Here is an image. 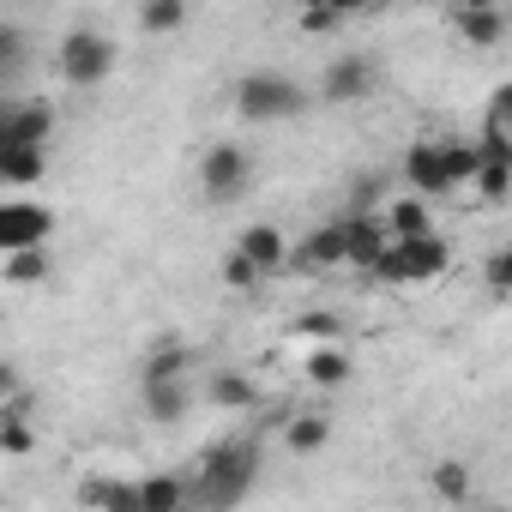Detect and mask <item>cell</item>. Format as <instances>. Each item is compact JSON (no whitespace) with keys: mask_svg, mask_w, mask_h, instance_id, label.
Returning <instances> with one entry per match:
<instances>
[{"mask_svg":"<svg viewBox=\"0 0 512 512\" xmlns=\"http://www.w3.org/2000/svg\"><path fill=\"white\" fill-rule=\"evenodd\" d=\"M488 121H494V127H506V133H512V79H506V85H500V91H494V103H488Z\"/></svg>","mask_w":512,"mask_h":512,"instance_id":"obj_33","label":"cell"},{"mask_svg":"<svg viewBox=\"0 0 512 512\" xmlns=\"http://www.w3.org/2000/svg\"><path fill=\"white\" fill-rule=\"evenodd\" d=\"M380 223H386V235H392V241H422V235H434V211H428L416 193H404V199H386Z\"/></svg>","mask_w":512,"mask_h":512,"instance_id":"obj_16","label":"cell"},{"mask_svg":"<svg viewBox=\"0 0 512 512\" xmlns=\"http://www.w3.org/2000/svg\"><path fill=\"white\" fill-rule=\"evenodd\" d=\"M49 133H55V109L49 103H7L0 109V151H49Z\"/></svg>","mask_w":512,"mask_h":512,"instance_id":"obj_8","label":"cell"},{"mask_svg":"<svg viewBox=\"0 0 512 512\" xmlns=\"http://www.w3.org/2000/svg\"><path fill=\"white\" fill-rule=\"evenodd\" d=\"M205 398H211L217 410H253V404H260V386H253L247 374H211Z\"/></svg>","mask_w":512,"mask_h":512,"instance_id":"obj_24","label":"cell"},{"mask_svg":"<svg viewBox=\"0 0 512 512\" xmlns=\"http://www.w3.org/2000/svg\"><path fill=\"white\" fill-rule=\"evenodd\" d=\"M187 500H193L187 476H175V470L139 476V512H187Z\"/></svg>","mask_w":512,"mask_h":512,"instance_id":"obj_17","label":"cell"},{"mask_svg":"<svg viewBox=\"0 0 512 512\" xmlns=\"http://www.w3.org/2000/svg\"><path fill=\"white\" fill-rule=\"evenodd\" d=\"M55 67H61V79H67L73 91H97V85L115 73V37H103V31H91V25H79V31H67V37H61Z\"/></svg>","mask_w":512,"mask_h":512,"instance_id":"obj_3","label":"cell"},{"mask_svg":"<svg viewBox=\"0 0 512 512\" xmlns=\"http://www.w3.org/2000/svg\"><path fill=\"white\" fill-rule=\"evenodd\" d=\"M139 386H193V350H187V344H175V338H163V344L145 356Z\"/></svg>","mask_w":512,"mask_h":512,"instance_id":"obj_13","label":"cell"},{"mask_svg":"<svg viewBox=\"0 0 512 512\" xmlns=\"http://www.w3.org/2000/svg\"><path fill=\"white\" fill-rule=\"evenodd\" d=\"M0 446H7L13 458H25V452L37 446L31 416H25V398H7V410H0Z\"/></svg>","mask_w":512,"mask_h":512,"instance_id":"obj_25","label":"cell"},{"mask_svg":"<svg viewBox=\"0 0 512 512\" xmlns=\"http://www.w3.org/2000/svg\"><path fill=\"white\" fill-rule=\"evenodd\" d=\"M404 181H410V193L416 199H440V193H458V181H452V169H446V151H440V139H416L410 151H404Z\"/></svg>","mask_w":512,"mask_h":512,"instance_id":"obj_10","label":"cell"},{"mask_svg":"<svg viewBox=\"0 0 512 512\" xmlns=\"http://www.w3.org/2000/svg\"><path fill=\"white\" fill-rule=\"evenodd\" d=\"M302 380H308V386H320V392H338V386L350 380V356H344V344L308 350V362H302Z\"/></svg>","mask_w":512,"mask_h":512,"instance_id":"obj_19","label":"cell"},{"mask_svg":"<svg viewBox=\"0 0 512 512\" xmlns=\"http://www.w3.org/2000/svg\"><path fill=\"white\" fill-rule=\"evenodd\" d=\"M0 181H7L13 193L49 181V151H37V145H25V151H0Z\"/></svg>","mask_w":512,"mask_h":512,"instance_id":"obj_18","label":"cell"},{"mask_svg":"<svg viewBox=\"0 0 512 512\" xmlns=\"http://www.w3.org/2000/svg\"><path fill=\"white\" fill-rule=\"evenodd\" d=\"M374 61L368 55H338V61H326V73H320V103H362V97H374Z\"/></svg>","mask_w":512,"mask_h":512,"instance_id":"obj_9","label":"cell"},{"mask_svg":"<svg viewBox=\"0 0 512 512\" xmlns=\"http://www.w3.org/2000/svg\"><path fill=\"white\" fill-rule=\"evenodd\" d=\"M49 272H55V260H49V247H37V253H7V260H0V278H7V290L43 284Z\"/></svg>","mask_w":512,"mask_h":512,"instance_id":"obj_23","label":"cell"},{"mask_svg":"<svg viewBox=\"0 0 512 512\" xmlns=\"http://www.w3.org/2000/svg\"><path fill=\"white\" fill-rule=\"evenodd\" d=\"M482 284H488L494 296H512V241H506L500 253H488V266H482Z\"/></svg>","mask_w":512,"mask_h":512,"instance_id":"obj_32","label":"cell"},{"mask_svg":"<svg viewBox=\"0 0 512 512\" xmlns=\"http://www.w3.org/2000/svg\"><path fill=\"white\" fill-rule=\"evenodd\" d=\"M253 476H260V440H223V446H211V452L199 458V470H193V500H205V506L223 512V506L247 500Z\"/></svg>","mask_w":512,"mask_h":512,"instance_id":"obj_1","label":"cell"},{"mask_svg":"<svg viewBox=\"0 0 512 512\" xmlns=\"http://www.w3.org/2000/svg\"><path fill=\"white\" fill-rule=\"evenodd\" d=\"M296 260L302 266H350V223L344 217H332V223H320V229H308L302 241H296Z\"/></svg>","mask_w":512,"mask_h":512,"instance_id":"obj_12","label":"cell"},{"mask_svg":"<svg viewBox=\"0 0 512 512\" xmlns=\"http://www.w3.org/2000/svg\"><path fill=\"white\" fill-rule=\"evenodd\" d=\"M326 440H332V416H326V410H302V416L284 422V446L302 452V458H308V452H326Z\"/></svg>","mask_w":512,"mask_h":512,"instance_id":"obj_20","label":"cell"},{"mask_svg":"<svg viewBox=\"0 0 512 512\" xmlns=\"http://www.w3.org/2000/svg\"><path fill=\"white\" fill-rule=\"evenodd\" d=\"M229 97H235L241 121H290V115L308 109V91L290 73H241Z\"/></svg>","mask_w":512,"mask_h":512,"instance_id":"obj_2","label":"cell"},{"mask_svg":"<svg viewBox=\"0 0 512 512\" xmlns=\"http://www.w3.org/2000/svg\"><path fill=\"white\" fill-rule=\"evenodd\" d=\"M187 25V7L181 0H151V7H139V31L145 37H169V31H181Z\"/></svg>","mask_w":512,"mask_h":512,"instance_id":"obj_27","label":"cell"},{"mask_svg":"<svg viewBox=\"0 0 512 512\" xmlns=\"http://www.w3.org/2000/svg\"><path fill=\"white\" fill-rule=\"evenodd\" d=\"M139 404L151 422H181L193 404V386H139Z\"/></svg>","mask_w":512,"mask_h":512,"instance_id":"obj_22","label":"cell"},{"mask_svg":"<svg viewBox=\"0 0 512 512\" xmlns=\"http://www.w3.org/2000/svg\"><path fill=\"white\" fill-rule=\"evenodd\" d=\"M452 272V247L440 235H422V241H392V253L374 266V278L386 284H434Z\"/></svg>","mask_w":512,"mask_h":512,"instance_id":"obj_4","label":"cell"},{"mask_svg":"<svg viewBox=\"0 0 512 512\" xmlns=\"http://www.w3.org/2000/svg\"><path fill=\"white\" fill-rule=\"evenodd\" d=\"M79 506L85 512H139V482H127V476H85L79 482Z\"/></svg>","mask_w":512,"mask_h":512,"instance_id":"obj_14","label":"cell"},{"mask_svg":"<svg viewBox=\"0 0 512 512\" xmlns=\"http://www.w3.org/2000/svg\"><path fill=\"white\" fill-rule=\"evenodd\" d=\"M49 235H55V211H49V205L19 199V193L0 205V260H7V253H37V247H49Z\"/></svg>","mask_w":512,"mask_h":512,"instance_id":"obj_6","label":"cell"},{"mask_svg":"<svg viewBox=\"0 0 512 512\" xmlns=\"http://www.w3.org/2000/svg\"><path fill=\"white\" fill-rule=\"evenodd\" d=\"M470 464L464 458H434L428 464V488H434V500H446V506H464L470 500Z\"/></svg>","mask_w":512,"mask_h":512,"instance_id":"obj_21","label":"cell"},{"mask_svg":"<svg viewBox=\"0 0 512 512\" xmlns=\"http://www.w3.org/2000/svg\"><path fill=\"white\" fill-rule=\"evenodd\" d=\"M446 25L458 31L464 49H494L512 31V13L494 7V0H464V7H446Z\"/></svg>","mask_w":512,"mask_h":512,"instance_id":"obj_7","label":"cell"},{"mask_svg":"<svg viewBox=\"0 0 512 512\" xmlns=\"http://www.w3.org/2000/svg\"><path fill=\"white\" fill-rule=\"evenodd\" d=\"M470 187H476L488 205H506V199H512V163H482Z\"/></svg>","mask_w":512,"mask_h":512,"instance_id":"obj_31","label":"cell"},{"mask_svg":"<svg viewBox=\"0 0 512 512\" xmlns=\"http://www.w3.org/2000/svg\"><path fill=\"white\" fill-rule=\"evenodd\" d=\"M223 284H229V290H241V296H253V290L266 284V272L253 266L241 247H229V253H223Z\"/></svg>","mask_w":512,"mask_h":512,"instance_id":"obj_30","label":"cell"},{"mask_svg":"<svg viewBox=\"0 0 512 512\" xmlns=\"http://www.w3.org/2000/svg\"><path fill=\"white\" fill-rule=\"evenodd\" d=\"M440 151H446V169H452V181H458V187H470V181H476V169H482V151H476V139H440Z\"/></svg>","mask_w":512,"mask_h":512,"instance_id":"obj_28","label":"cell"},{"mask_svg":"<svg viewBox=\"0 0 512 512\" xmlns=\"http://www.w3.org/2000/svg\"><path fill=\"white\" fill-rule=\"evenodd\" d=\"M235 247H241L247 260L266 272V278H272V272H284V266H290V253H296V241H290V235H284L278 223H241Z\"/></svg>","mask_w":512,"mask_h":512,"instance_id":"obj_11","label":"cell"},{"mask_svg":"<svg viewBox=\"0 0 512 512\" xmlns=\"http://www.w3.org/2000/svg\"><path fill=\"white\" fill-rule=\"evenodd\" d=\"M247 181H253V157H247V145L217 139V145H205V151H199V193H205V199L229 205V199H241V193H247Z\"/></svg>","mask_w":512,"mask_h":512,"instance_id":"obj_5","label":"cell"},{"mask_svg":"<svg viewBox=\"0 0 512 512\" xmlns=\"http://www.w3.org/2000/svg\"><path fill=\"white\" fill-rule=\"evenodd\" d=\"M302 37H338L344 25H350V13L344 7H296V19H290Z\"/></svg>","mask_w":512,"mask_h":512,"instance_id":"obj_26","label":"cell"},{"mask_svg":"<svg viewBox=\"0 0 512 512\" xmlns=\"http://www.w3.org/2000/svg\"><path fill=\"white\" fill-rule=\"evenodd\" d=\"M344 223H350V266H362V272H374L386 253H392V235H386V223L380 217H350L344 211Z\"/></svg>","mask_w":512,"mask_h":512,"instance_id":"obj_15","label":"cell"},{"mask_svg":"<svg viewBox=\"0 0 512 512\" xmlns=\"http://www.w3.org/2000/svg\"><path fill=\"white\" fill-rule=\"evenodd\" d=\"M290 338H308L314 350H326L344 338V320L338 314H302V320H290Z\"/></svg>","mask_w":512,"mask_h":512,"instance_id":"obj_29","label":"cell"}]
</instances>
